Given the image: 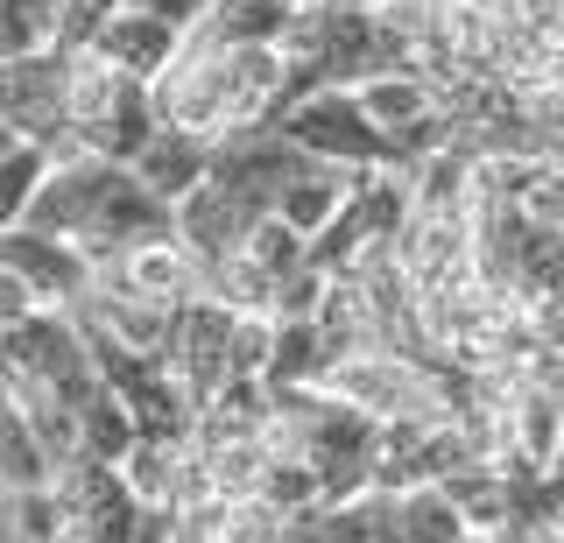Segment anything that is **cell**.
I'll return each mask as SVG.
<instances>
[{"label":"cell","mask_w":564,"mask_h":543,"mask_svg":"<svg viewBox=\"0 0 564 543\" xmlns=\"http://www.w3.org/2000/svg\"><path fill=\"white\" fill-rule=\"evenodd\" d=\"M296 22V0H212L198 36L205 43H282Z\"/></svg>","instance_id":"12"},{"label":"cell","mask_w":564,"mask_h":543,"mask_svg":"<svg viewBox=\"0 0 564 543\" xmlns=\"http://www.w3.org/2000/svg\"><path fill=\"white\" fill-rule=\"evenodd\" d=\"M0 269H8L43 311H70L93 290V261L57 234H35V226H8V234H0Z\"/></svg>","instance_id":"7"},{"label":"cell","mask_w":564,"mask_h":543,"mask_svg":"<svg viewBox=\"0 0 564 543\" xmlns=\"http://www.w3.org/2000/svg\"><path fill=\"white\" fill-rule=\"evenodd\" d=\"M120 8H141V14H163V22H176V29H184V36H191V29L205 22V8H212V0H120Z\"/></svg>","instance_id":"20"},{"label":"cell","mask_w":564,"mask_h":543,"mask_svg":"<svg viewBox=\"0 0 564 543\" xmlns=\"http://www.w3.org/2000/svg\"><path fill=\"white\" fill-rule=\"evenodd\" d=\"M0 128H8L14 142H35L50 163L78 155V142H70V113H64V57L57 50L0 57Z\"/></svg>","instance_id":"3"},{"label":"cell","mask_w":564,"mask_h":543,"mask_svg":"<svg viewBox=\"0 0 564 543\" xmlns=\"http://www.w3.org/2000/svg\"><path fill=\"white\" fill-rule=\"evenodd\" d=\"M296 8H311V0H296Z\"/></svg>","instance_id":"22"},{"label":"cell","mask_w":564,"mask_h":543,"mask_svg":"<svg viewBox=\"0 0 564 543\" xmlns=\"http://www.w3.org/2000/svg\"><path fill=\"white\" fill-rule=\"evenodd\" d=\"M134 177L155 191L163 205H184L191 191L205 184V170H212V134H191V128H170V120H155L149 128V142L134 149Z\"/></svg>","instance_id":"9"},{"label":"cell","mask_w":564,"mask_h":543,"mask_svg":"<svg viewBox=\"0 0 564 543\" xmlns=\"http://www.w3.org/2000/svg\"><path fill=\"white\" fill-rule=\"evenodd\" d=\"M184 445L191 437H134L128 459H120V480H128L141 501H170L176 508V487H184Z\"/></svg>","instance_id":"14"},{"label":"cell","mask_w":564,"mask_h":543,"mask_svg":"<svg viewBox=\"0 0 564 543\" xmlns=\"http://www.w3.org/2000/svg\"><path fill=\"white\" fill-rule=\"evenodd\" d=\"M50 473H57V466H50V452L35 445L22 402H14L8 374H0V495H8V487H43Z\"/></svg>","instance_id":"13"},{"label":"cell","mask_w":564,"mask_h":543,"mask_svg":"<svg viewBox=\"0 0 564 543\" xmlns=\"http://www.w3.org/2000/svg\"><path fill=\"white\" fill-rule=\"evenodd\" d=\"M134 416H128V402H120L113 389L99 381V395L78 410V452H93V459H106V466H120L128 459V445H134Z\"/></svg>","instance_id":"17"},{"label":"cell","mask_w":564,"mask_h":543,"mask_svg":"<svg viewBox=\"0 0 564 543\" xmlns=\"http://www.w3.org/2000/svg\"><path fill=\"white\" fill-rule=\"evenodd\" d=\"M0 543H64V501L57 487H8L0 495Z\"/></svg>","instance_id":"16"},{"label":"cell","mask_w":564,"mask_h":543,"mask_svg":"<svg viewBox=\"0 0 564 543\" xmlns=\"http://www.w3.org/2000/svg\"><path fill=\"white\" fill-rule=\"evenodd\" d=\"M346 191H352V170H332V163H317V155H311V163L275 191V219L296 226V234L311 240V234H325V226L339 219Z\"/></svg>","instance_id":"10"},{"label":"cell","mask_w":564,"mask_h":543,"mask_svg":"<svg viewBox=\"0 0 564 543\" xmlns=\"http://www.w3.org/2000/svg\"><path fill=\"white\" fill-rule=\"evenodd\" d=\"M64 501V543H134L141 530V495L120 480V466L93 459V452H70V459L50 473Z\"/></svg>","instance_id":"4"},{"label":"cell","mask_w":564,"mask_h":543,"mask_svg":"<svg viewBox=\"0 0 564 543\" xmlns=\"http://www.w3.org/2000/svg\"><path fill=\"white\" fill-rule=\"evenodd\" d=\"M64 57V113H70V142L106 163H134V149L155 128V99L149 85L128 78L120 64H106L99 50H57Z\"/></svg>","instance_id":"1"},{"label":"cell","mask_w":564,"mask_h":543,"mask_svg":"<svg viewBox=\"0 0 564 543\" xmlns=\"http://www.w3.org/2000/svg\"><path fill=\"white\" fill-rule=\"evenodd\" d=\"M325 367H332V346H325V332H317V318H275L261 389H317Z\"/></svg>","instance_id":"11"},{"label":"cell","mask_w":564,"mask_h":543,"mask_svg":"<svg viewBox=\"0 0 564 543\" xmlns=\"http://www.w3.org/2000/svg\"><path fill=\"white\" fill-rule=\"evenodd\" d=\"M234 325L240 311H226L219 296H191V304H176L170 318V339H163V367L176 374V389L191 395V410H205L212 395L226 389V360H234Z\"/></svg>","instance_id":"5"},{"label":"cell","mask_w":564,"mask_h":543,"mask_svg":"<svg viewBox=\"0 0 564 543\" xmlns=\"http://www.w3.org/2000/svg\"><path fill=\"white\" fill-rule=\"evenodd\" d=\"M43 170H50V155L35 142H14L0 155V234L29 219V198H35V184H43Z\"/></svg>","instance_id":"18"},{"label":"cell","mask_w":564,"mask_h":543,"mask_svg":"<svg viewBox=\"0 0 564 543\" xmlns=\"http://www.w3.org/2000/svg\"><path fill=\"white\" fill-rule=\"evenodd\" d=\"M395 515H402V543H466V515H458V501L445 495L437 480H416L395 495Z\"/></svg>","instance_id":"15"},{"label":"cell","mask_w":564,"mask_h":543,"mask_svg":"<svg viewBox=\"0 0 564 543\" xmlns=\"http://www.w3.org/2000/svg\"><path fill=\"white\" fill-rule=\"evenodd\" d=\"M240 254H247V261H254V269H261V275H269V283H282V275H290V269H296V261H304V254H311V240H304V234H296V226H282V219L269 213V219H261V226H254V234H247V240H240Z\"/></svg>","instance_id":"19"},{"label":"cell","mask_w":564,"mask_h":543,"mask_svg":"<svg viewBox=\"0 0 564 543\" xmlns=\"http://www.w3.org/2000/svg\"><path fill=\"white\" fill-rule=\"evenodd\" d=\"M85 296H120V304H149V311H176L198 296V261H191L176 240H141V248H120L93 261V290Z\"/></svg>","instance_id":"6"},{"label":"cell","mask_w":564,"mask_h":543,"mask_svg":"<svg viewBox=\"0 0 564 543\" xmlns=\"http://www.w3.org/2000/svg\"><path fill=\"white\" fill-rule=\"evenodd\" d=\"M85 50H99L106 64H120L128 78H141V85H155L176 64V50H184V29L176 22H163V14H141V8H113L99 22V36L85 43Z\"/></svg>","instance_id":"8"},{"label":"cell","mask_w":564,"mask_h":543,"mask_svg":"<svg viewBox=\"0 0 564 543\" xmlns=\"http://www.w3.org/2000/svg\"><path fill=\"white\" fill-rule=\"evenodd\" d=\"M275 128L304 155H317V163H332V170H352V177H360V170H416L410 155L367 120V107L352 99V85H317V93L290 99Z\"/></svg>","instance_id":"2"},{"label":"cell","mask_w":564,"mask_h":543,"mask_svg":"<svg viewBox=\"0 0 564 543\" xmlns=\"http://www.w3.org/2000/svg\"><path fill=\"white\" fill-rule=\"evenodd\" d=\"M8 149H14V134H8V128H0V155H8Z\"/></svg>","instance_id":"21"}]
</instances>
